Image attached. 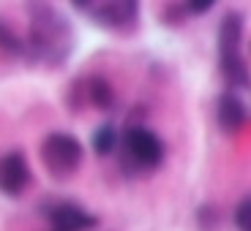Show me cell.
Returning <instances> with one entry per match:
<instances>
[{
  "label": "cell",
  "instance_id": "1",
  "mask_svg": "<svg viewBox=\"0 0 251 231\" xmlns=\"http://www.w3.org/2000/svg\"><path fill=\"white\" fill-rule=\"evenodd\" d=\"M27 11H30V25H27V38H22L25 41L22 57H27L30 65H41L50 71L63 68L76 44L71 22L50 3H30Z\"/></svg>",
  "mask_w": 251,
  "mask_h": 231
},
{
  "label": "cell",
  "instance_id": "2",
  "mask_svg": "<svg viewBox=\"0 0 251 231\" xmlns=\"http://www.w3.org/2000/svg\"><path fill=\"white\" fill-rule=\"evenodd\" d=\"M118 169L126 177H142L164 163V142L145 125H126L118 142Z\"/></svg>",
  "mask_w": 251,
  "mask_h": 231
},
{
  "label": "cell",
  "instance_id": "3",
  "mask_svg": "<svg viewBox=\"0 0 251 231\" xmlns=\"http://www.w3.org/2000/svg\"><path fill=\"white\" fill-rule=\"evenodd\" d=\"M246 19L240 11H226L219 22V71L224 82L235 90H246L251 84L249 63L243 55Z\"/></svg>",
  "mask_w": 251,
  "mask_h": 231
},
{
  "label": "cell",
  "instance_id": "4",
  "mask_svg": "<svg viewBox=\"0 0 251 231\" xmlns=\"http://www.w3.org/2000/svg\"><path fill=\"white\" fill-rule=\"evenodd\" d=\"M82 158H85V147L74 133L66 131L47 133L38 144V161L55 182H69L79 171Z\"/></svg>",
  "mask_w": 251,
  "mask_h": 231
},
{
  "label": "cell",
  "instance_id": "5",
  "mask_svg": "<svg viewBox=\"0 0 251 231\" xmlns=\"http://www.w3.org/2000/svg\"><path fill=\"white\" fill-rule=\"evenodd\" d=\"M71 8L85 14L93 25L104 27L115 36H131L139 27V3H134V0H101V3L74 0Z\"/></svg>",
  "mask_w": 251,
  "mask_h": 231
},
{
  "label": "cell",
  "instance_id": "6",
  "mask_svg": "<svg viewBox=\"0 0 251 231\" xmlns=\"http://www.w3.org/2000/svg\"><path fill=\"white\" fill-rule=\"evenodd\" d=\"M47 223L52 231H96L99 229V215L88 212L85 207L69 199H55L50 207H41Z\"/></svg>",
  "mask_w": 251,
  "mask_h": 231
},
{
  "label": "cell",
  "instance_id": "7",
  "mask_svg": "<svg viewBox=\"0 0 251 231\" xmlns=\"http://www.w3.org/2000/svg\"><path fill=\"white\" fill-rule=\"evenodd\" d=\"M33 182V171L25 152L11 150L0 158V193L8 199H19Z\"/></svg>",
  "mask_w": 251,
  "mask_h": 231
},
{
  "label": "cell",
  "instance_id": "8",
  "mask_svg": "<svg viewBox=\"0 0 251 231\" xmlns=\"http://www.w3.org/2000/svg\"><path fill=\"white\" fill-rule=\"evenodd\" d=\"M216 123H219L221 133L224 136H238L249 125V109H246V101L238 93L226 90L219 95V104H216Z\"/></svg>",
  "mask_w": 251,
  "mask_h": 231
},
{
  "label": "cell",
  "instance_id": "9",
  "mask_svg": "<svg viewBox=\"0 0 251 231\" xmlns=\"http://www.w3.org/2000/svg\"><path fill=\"white\" fill-rule=\"evenodd\" d=\"M85 101H88V106L107 114L118 109V93H115L112 82L101 74H93L85 79Z\"/></svg>",
  "mask_w": 251,
  "mask_h": 231
},
{
  "label": "cell",
  "instance_id": "10",
  "mask_svg": "<svg viewBox=\"0 0 251 231\" xmlns=\"http://www.w3.org/2000/svg\"><path fill=\"white\" fill-rule=\"evenodd\" d=\"M118 142H120V131L115 123H104L99 125L93 131V136H90V147H93V152L99 158H107L112 155L115 150H118Z\"/></svg>",
  "mask_w": 251,
  "mask_h": 231
},
{
  "label": "cell",
  "instance_id": "11",
  "mask_svg": "<svg viewBox=\"0 0 251 231\" xmlns=\"http://www.w3.org/2000/svg\"><path fill=\"white\" fill-rule=\"evenodd\" d=\"M0 52H6L11 57H22V52H25V41L17 36V30L6 19H0Z\"/></svg>",
  "mask_w": 251,
  "mask_h": 231
},
{
  "label": "cell",
  "instance_id": "12",
  "mask_svg": "<svg viewBox=\"0 0 251 231\" xmlns=\"http://www.w3.org/2000/svg\"><path fill=\"white\" fill-rule=\"evenodd\" d=\"M66 106H69L71 114H79L82 109L88 106V101H85V79H76L69 84V90H66Z\"/></svg>",
  "mask_w": 251,
  "mask_h": 231
},
{
  "label": "cell",
  "instance_id": "13",
  "mask_svg": "<svg viewBox=\"0 0 251 231\" xmlns=\"http://www.w3.org/2000/svg\"><path fill=\"white\" fill-rule=\"evenodd\" d=\"M186 19H188L186 3H167V6H161V22H164V25L180 27Z\"/></svg>",
  "mask_w": 251,
  "mask_h": 231
},
{
  "label": "cell",
  "instance_id": "14",
  "mask_svg": "<svg viewBox=\"0 0 251 231\" xmlns=\"http://www.w3.org/2000/svg\"><path fill=\"white\" fill-rule=\"evenodd\" d=\"M232 220H235V226H238V231H251V196H246V199L238 201Z\"/></svg>",
  "mask_w": 251,
  "mask_h": 231
},
{
  "label": "cell",
  "instance_id": "15",
  "mask_svg": "<svg viewBox=\"0 0 251 231\" xmlns=\"http://www.w3.org/2000/svg\"><path fill=\"white\" fill-rule=\"evenodd\" d=\"M197 220H200L202 231H216V226H219V210L213 204H202L200 212H197Z\"/></svg>",
  "mask_w": 251,
  "mask_h": 231
},
{
  "label": "cell",
  "instance_id": "16",
  "mask_svg": "<svg viewBox=\"0 0 251 231\" xmlns=\"http://www.w3.org/2000/svg\"><path fill=\"white\" fill-rule=\"evenodd\" d=\"M210 8H213V0H188L186 3L188 17H202V14H207Z\"/></svg>",
  "mask_w": 251,
  "mask_h": 231
}]
</instances>
